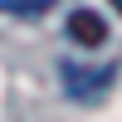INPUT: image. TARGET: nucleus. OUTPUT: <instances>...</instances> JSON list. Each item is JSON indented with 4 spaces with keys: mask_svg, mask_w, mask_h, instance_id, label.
<instances>
[{
    "mask_svg": "<svg viewBox=\"0 0 122 122\" xmlns=\"http://www.w3.org/2000/svg\"><path fill=\"white\" fill-rule=\"evenodd\" d=\"M59 73H64V88H68V98H78V103H93V98H103V88L117 78V64H98V68L64 64Z\"/></svg>",
    "mask_w": 122,
    "mask_h": 122,
    "instance_id": "f257e3e1",
    "label": "nucleus"
},
{
    "mask_svg": "<svg viewBox=\"0 0 122 122\" xmlns=\"http://www.w3.org/2000/svg\"><path fill=\"white\" fill-rule=\"evenodd\" d=\"M68 34H73L78 44L98 49L107 39V25H103V15H93V10H73V15H68Z\"/></svg>",
    "mask_w": 122,
    "mask_h": 122,
    "instance_id": "f03ea898",
    "label": "nucleus"
},
{
    "mask_svg": "<svg viewBox=\"0 0 122 122\" xmlns=\"http://www.w3.org/2000/svg\"><path fill=\"white\" fill-rule=\"evenodd\" d=\"M49 0H0V10H10V15H39Z\"/></svg>",
    "mask_w": 122,
    "mask_h": 122,
    "instance_id": "7ed1b4c3",
    "label": "nucleus"
},
{
    "mask_svg": "<svg viewBox=\"0 0 122 122\" xmlns=\"http://www.w3.org/2000/svg\"><path fill=\"white\" fill-rule=\"evenodd\" d=\"M112 10H117V15H122V0H112Z\"/></svg>",
    "mask_w": 122,
    "mask_h": 122,
    "instance_id": "20e7f679",
    "label": "nucleus"
}]
</instances>
